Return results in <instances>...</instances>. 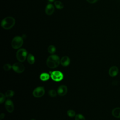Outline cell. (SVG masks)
I'll return each mask as SVG.
<instances>
[{
    "mask_svg": "<svg viewBox=\"0 0 120 120\" xmlns=\"http://www.w3.org/2000/svg\"><path fill=\"white\" fill-rule=\"evenodd\" d=\"M60 60L59 56L55 54H52L48 57L46 60V65L50 68H55L59 66Z\"/></svg>",
    "mask_w": 120,
    "mask_h": 120,
    "instance_id": "obj_1",
    "label": "cell"
},
{
    "mask_svg": "<svg viewBox=\"0 0 120 120\" xmlns=\"http://www.w3.org/2000/svg\"><path fill=\"white\" fill-rule=\"evenodd\" d=\"M15 24V19L11 16H8L4 18L1 21V26L5 29L8 30L12 28Z\"/></svg>",
    "mask_w": 120,
    "mask_h": 120,
    "instance_id": "obj_2",
    "label": "cell"
},
{
    "mask_svg": "<svg viewBox=\"0 0 120 120\" xmlns=\"http://www.w3.org/2000/svg\"><path fill=\"white\" fill-rule=\"evenodd\" d=\"M23 43V38L20 36H16L12 40L11 42L12 47L15 49H17L21 47Z\"/></svg>",
    "mask_w": 120,
    "mask_h": 120,
    "instance_id": "obj_3",
    "label": "cell"
},
{
    "mask_svg": "<svg viewBox=\"0 0 120 120\" xmlns=\"http://www.w3.org/2000/svg\"><path fill=\"white\" fill-rule=\"evenodd\" d=\"M27 57V52L24 48L19 49L16 52V58L21 62H24Z\"/></svg>",
    "mask_w": 120,
    "mask_h": 120,
    "instance_id": "obj_4",
    "label": "cell"
},
{
    "mask_svg": "<svg viewBox=\"0 0 120 120\" xmlns=\"http://www.w3.org/2000/svg\"><path fill=\"white\" fill-rule=\"evenodd\" d=\"M51 78L55 82L61 81L63 78V74L59 71H54L52 72L51 74Z\"/></svg>",
    "mask_w": 120,
    "mask_h": 120,
    "instance_id": "obj_5",
    "label": "cell"
},
{
    "mask_svg": "<svg viewBox=\"0 0 120 120\" xmlns=\"http://www.w3.org/2000/svg\"><path fill=\"white\" fill-rule=\"evenodd\" d=\"M13 70L17 73H22L25 69L24 65L20 62H16L12 65Z\"/></svg>",
    "mask_w": 120,
    "mask_h": 120,
    "instance_id": "obj_6",
    "label": "cell"
},
{
    "mask_svg": "<svg viewBox=\"0 0 120 120\" xmlns=\"http://www.w3.org/2000/svg\"><path fill=\"white\" fill-rule=\"evenodd\" d=\"M45 92V89L43 87H38L36 88L32 92V95L36 98H40L44 96Z\"/></svg>",
    "mask_w": 120,
    "mask_h": 120,
    "instance_id": "obj_7",
    "label": "cell"
},
{
    "mask_svg": "<svg viewBox=\"0 0 120 120\" xmlns=\"http://www.w3.org/2000/svg\"><path fill=\"white\" fill-rule=\"evenodd\" d=\"M5 108L7 111L9 112H12L14 109V105L12 101L10 99H8L5 102Z\"/></svg>",
    "mask_w": 120,
    "mask_h": 120,
    "instance_id": "obj_8",
    "label": "cell"
},
{
    "mask_svg": "<svg viewBox=\"0 0 120 120\" xmlns=\"http://www.w3.org/2000/svg\"><path fill=\"white\" fill-rule=\"evenodd\" d=\"M68 92V88L65 85H61L59 87L57 90V93L59 96H65Z\"/></svg>",
    "mask_w": 120,
    "mask_h": 120,
    "instance_id": "obj_9",
    "label": "cell"
},
{
    "mask_svg": "<svg viewBox=\"0 0 120 120\" xmlns=\"http://www.w3.org/2000/svg\"><path fill=\"white\" fill-rule=\"evenodd\" d=\"M54 11V7L53 5L51 3H49L46 6L45 9V12L47 15H52Z\"/></svg>",
    "mask_w": 120,
    "mask_h": 120,
    "instance_id": "obj_10",
    "label": "cell"
},
{
    "mask_svg": "<svg viewBox=\"0 0 120 120\" xmlns=\"http://www.w3.org/2000/svg\"><path fill=\"white\" fill-rule=\"evenodd\" d=\"M119 72V69L117 67L112 66L109 70V74L110 76L114 77L117 75Z\"/></svg>",
    "mask_w": 120,
    "mask_h": 120,
    "instance_id": "obj_11",
    "label": "cell"
},
{
    "mask_svg": "<svg viewBox=\"0 0 120 120\" xmlns=\"http://www.w3.org/2000/svg\"><path fill=\"white\" fill-rule=\"evenodd\" d=\"M70 60L69 58L66 56L62 57V58L60 60V63L61 65L64 67H67L68 66L69 64H70Z\"/></svg>",
    "mask_w": 120,
    "mask_h": 120,
    "instance_id": "obj_12",
    "label": "cell"
},
{
    "mask_svg": "<svg viewBox=\"0 0 120 120\" xmlns=\"http://www.w3.org/2000/svg\"><path fill=\"white\" fill-rule=\"evenodd\" d=\"M112 115L116 118H120V108L116 107L112 111Z\"/></svg>",
    "mask_w": 120,
    "mask_h": 120,
    "instance_id": "obj_13",
    "label": "cell"
},
{
    "mask_svg": "<svg viewBox=\"0 0 120 120\" xmlns=\"http://www.w3.org/2000/svg\"><path fill=\"white\" fill-rule=\"evenodd\" d=\"M50 78V75L48 73H43L40 75V79L43 81H46Z\"/></svg>",
    "mask_w": 120,
    "mask_h": 120,
    "instance_id": "obj_14",
    "label": "cell"
},
{
    "mask_svg": "<svg viewBox=\"0 0 120 120\" xmlns=\"http://www.w3.org/2000/svg\"><path fill=\"white\" fill-rule=\"evenodd\" d=\"M27 61L30 64H34L35 61L34 56L31 53L29 54L27 56Z\"/></svg>",
    "mask_w": 120,
    "mask_h": 120,
    "instance_id": "obj_15",
    "label": "cell"
},
{
    "mask_svg": "<svg viewBox=\"0 0 120 120\" xmlns=\"http://www.w3.org/2000/svg\"><path fill=\"white\" fill-rule=\"evenodd\" d=\"M54 5H55V7L59 9H62L64 7V5H63V3L61 1H59V0L55 1L54 2Z\"/></svg>",
    "mask_w": 120,
    "mask_h": 120,
    "instance_id": "obj_16",
    "label": "cell"
},
{
    "mask_svg": "<svg viewBox=\"0 0 120 120\" xmlns=\"http://www.w3.org/2000/svg\"><path fill=\"white\" fill-rule=\"evenodd\" d=\"M47 50H48V52L49 53L52 54L54 53L55 52H56V48L54 45H51L49 46V47H48Z\"/></svg>",
    "mask_w": 120,
    "mask_h": 120,
    "instance_id": "obj_17",
    "label": "cell"
},
{
    "mask_svg": "<svg viewBox=\"0 0 120 120\" xmlns=\"http://www.w3.org/2000/svg\"><path fill=\"white\" fill-rule=\"evenodd\" d=\"M14 94H15V93H14V91H13L12 90H8L6 92L5 96L7 98H11L14 96Z\"/></svg>",
    "mask_w": 120,
    "mask_h": 120,
    "instance_id": "obj_18",
    "label": "cell"
},
{
    "mask_svg": "<svg viewBox=\"0 0 120 120\" xmlns=\"http://www.w3.org/2000/svg\"><path fill=\"white\" fill-rule=\"evenodd\" d=\"M67 114L71 118H73L74 117H75L76 115H75V112L73 110H69L67 112Z\"/></svg>",
    "mask_w": 120,
    "mask_h": 120,
    "instance_id": "obj_19",
    "label": "cell"
},
{
    "mask_svg": "<svg viewBox=\"0 0 120 120\" xmlns=\"http://www.w3.org/2000/svg\"><path fill=\"white\" fill-rule=\"evenodd\" d=\"M48 94L50 97H54L57 96V92L54 90H49Z\"/></svg>",
    "mask_w": 120,
    "mask_h": 120,
    "instance_id": "obj_20",
    "label": "cell"
},
{
    "mask_svg": "<svg viewBox=\"0 0 120 120\" xmlns=\"http://www.w3.org/2000/svg\"><path fill=\"white\" fill-rule=\"evenodd\" d=\"M75 120H85V119L82 114H77L75 116Z\"/></svg>",
    "mask_w": 120,
    "mask_h": 120,
    "instance_id": "obj_21",
    "label": "cell"
},
{
    "mask_svg": "<svg viewBox=\"0 0 120 120\" xmlns=\"http://www.w3.org/2000/svg\"><path fill=\"white\" fill-rule=\"evenodd\" d=\"M11 68H12V66L10 64H6L3 66V69L5 71H8V70H9L11 69Z\"/></svg>",
    "mask_w": 120,
    "mask_h": 120,
    "instance_id": "obj_22",
    "label": "cell"
},
{
    "mask_svg": "<svg viewBox=\"0 0 120 120\" xmlns=\"http://www.w3.org/2000/svg\"><path fill=\"white\" fill-rule=\"evenodd\" d=\"M6 96L4 95L2 93H0V104H2L6 99Z\"/></svg>",
    "mask_w": 120,
    "mask_h": 120,
    "instance_id": "obj_23",
    "label": "cell"
},
{
    "mask_svg": "<svg viewBox=\"0 0 120 120\" xmlns=\"http://www.w3.org/2000/svg\"><path fill=\"white\" fill-rule=\"evenodd\" d=\"M88 2L90 3H94L95 2H96L98 0H86Z\"/></svg>",
    "mask_w": 120,
    "mask_h": 120,
    "instance_id": "obj_24",
    "label": "cell"
},
{
    "mask_svg": "<svg viewBox=\"0 0 120 120\" xmlns=\"http://www.w3.org/2000/svg\"><path fill=\"white\" fill-rule=\"evenodd\" d=\"M4 117H5V114L3 113H1V114H0V119H3L4 118Z\"/></svg>",
    "mask_w": 120,
    "mask_h": 120,
    "instance_id": "obj_25",
    "label": "cell"
},
{
    "mask_svg": "<svg viewBox=\"0 0 120 120\" xmlns=\"http://www.w3.org/2000/svg\"><path fill=\"white\" fill-rule=\"evenodd\" d=\"M49 1H50V2H53V1H54L55 0H48Z\"/></svg>",
    "mask_w": 120,
    "mask_h": 120,
    "instance_id": "obj_26",
    "label": "cell"
},
{
    "mask_svg": "<svg viewBox=\"0 0 120 120\" xmlns=\"http://www.w3.org/2000/svg\"><path fill=\"white\" fill-rule=\"evenodd\" d=\"M35 120V119H32V120Z\"/></svg>",
    "mask_w": 120,
    "mask_h": 120,
    "instance_id": "obj_27",
    "label": "cell"
},
{
    "mask_svg": "<svg viewBox=\"0 0 120 120\" xmlns=\"http://www.w3.org/2000/svg\"><path fill=\"white\" fill-rule=\"evenodd\" d=\"M0 120H1V119H0Z\"/></svg>",
    "mask_w": 120,
    "mask_h": 120,
    "instance_id": "obj_28",
    "label": "cell"
}]
</instances>
